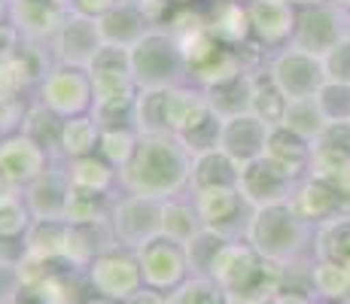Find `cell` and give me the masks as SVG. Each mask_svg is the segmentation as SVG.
Returning a JSON list of instances; mask_svg holds the SVG:
<instances>
[{"label": "cell", "instance_id": "d590c367", "mask_svg": "<svg viewBox=\"0 0 350 304\" xmlns=\"http://www.w3.org/2000/svg\"><path fill=\"white\" fill-rule=\"evenodd\" d=\"M18 295H25L22 265H18V262H10V259H0V304L18 299Z\"/></svg>", "mask_w": 350, "mask_h": 304}, {"label": "cell", "instance_id": "9c48e42d", "mask_svg": "<svg viewBox=\"0 0 350 304\" xmlns=\"http://www.w3.org/2000/svg\"><path fill=\"white\" fill-rule=\"evenodd\" d=\"M137 253L140 271H144V286L159 289V292L171 295L180 283H186L192 277L189 268V255H186V243H177L171 238H156L150 243H144Z\"/></svg>", "mask_w": 350, "mask_h": 304}, {"label": "cell", "instance_id": "f546056e", "mask_svg": "<svg viewBox=\"0 0 350 304\" xmlns=\"http://www.w3.org/2000/svg\"><path fill=\"white\" fill-rule=\"evenodd\" d=\"M62 122L55 113L49 110V107H43L37 98H31L28 110H25V119H22V131L31 134L33 140H40V143L46 146L52 155L58 150V134H62Z\"/></svg>", "mask_w": 350, "mask_h": 304}, {"label": "cell", "instance_id": "f6af8a7d", "mask_svg": "<svg viewBox=\"0 0 350 304\" xmlns=\"http://www.w3.org/2000/svg\"><path fill=\"white\" fill-rule=\"evenodd\" d=\"M338 3H350V0H338Z\"/></svg>", "mask_w": 350, "mask_h": 304}, {"label": "cell", "instance_id": "8fae6325", "mask_svg": "<svg viewBox=\"0 0 350 304\" xmlns=\"http://www.w3.org/2000/svg\"><path fill=\"white\" fill-rule=\"evenodd\" d=\"M52 161H55V155L31 134L12 131L0 137V177L18 192L31 186L43 171H49Z\"/></svg>", "mask_w": 350, "mask_h": 304}, {"label": "cell", "instance_id": "74e56055", "mask_svg": "<svg viewBox=\"0 0 350 304\" xmlns=\"http://www.w3.org/2000/svg\"><path fill=\"white\" fill-rule=\"evenodd\" d=\"M271 304H314L311 295L301 292V289H293V286H280L278 292L271 295Z\"/></svg>", "mask_w": 350, "mask_h": 304}, {"label": "cell", "instance_id": "f1b7e54d", "mask_svg": "<svg viewBox=\"0 0 350 304\" xmlns=\"http://www.w3.org/2000/svg\"><path fill=\"white\" fill-rule=\"evenodd\" d=\"M280 125H284L286 131L299 134L301 140H314V137H320V134L326 131L329 122L323 119L317 100H314V98H301V100H289V104H286Z\"/></svg>", "mask_w": 350, "mask_h": 304}, {"label": "cell", "instance_id": "603a6c76", "mask_svg": "<svg viewBox=\"0 0 350 304\" xmlns=\"http://www.w3.org/2000/svg\"><path fill=\"white\" fill-rule=\"evenodd\" d=\"M238 177H241V165L232 155H226L219 146H213V150L195 152L189 192L207 186H238Z\"/></svg>", "mask_w": 350, "mask_h": 304}, {"label": "cell", "instance_id": "4dcf8cb0", "mask_svg": "<svg viewBox=\"0 0 350 304\" xmlns=\"http://www.w3.org/2000/svg\"><path fill=\"white\" fill-rule=\"evenodd\" d=\"M232 240V238H226V234H219V232H213V228H201L195 238L186 243V255H189V268H192V274H198V277H211L213 271V262H217V255H219V249L226 247V243Z\"/></svg>", "mask_w": 350, "mask_h": 304}, {"label": "cell", "instance_id": "8d00e7d4", "mask_svg": "<svg viewBox=\"0 0 350 304\" xmlns=\"http://www.w3.org/2000/svg\"><path fill=\"white\" fill-rule=\"evenodd\" d=\"M73 10L77 12H85V16H95L100 18L104 12H110L116 3H122V0H70Z\"/></svg>", "mask_w": 350, "mask_h": 304}, {"label": "cell", "instance_id": "7a4b0ae2", "mask_svg": "<svg viewBox=\"0 0 350 304\" xmlns=\"http://www.w3.org/2000/svg\"><path fill=\"white\" fill-rule=\"evenodd\" d=\"M92 92H95V119L100 125H134V100L140 85L128 67V49L104 46L89 64Z\"/></svg>", "mask_w": 350, "mask_h": 304}, {"label": "cell", "instance_id": "8992f818", "mask_svg": "<svg viewBox=\"0 0 350 304\" xmlns=\"http://www.w3.org/2000/svg\"><path fill=\"white\" fill-rule=\"evenodd\" d=\"M161 204L159 198L119 192L110 204V232L116 247L140 249L144 243L161 238Z\"/></svg>", "mask_w": 350, "mask_h": 304}, {"label": "cell", "instance_id": "7c38bea8", "mask_svg": "<svg viewBox=\"0 0 350 304\" xmlns=\"http://www.w3.org/2000/svg\"><path fill=\"white\" fill-rule=\"evenodd\" d=\"M73 12L70 0H12L10 22L22 33L25 43L52 46L55 33L62 31L67 16Z\"/></svg>", "mask_w": 350, "mask_h": 304}, {"label": "cell", "instance_id": "9a60e30c", "mask_svg": "<svg viewBox=\"0 0 350 304\" xmlns=\"http://www.w3.org/2000/svg\"><path fill=\"white\" fill-rule=\"evenodd\" d=\"M271 122H265L256 113H238L228 116L219 125V150L232 155L241 167L250 161L262 158L268 150V137H271Z\"/></svg>", "mask_w": 350, "mask_h": 304}, {"label": "cell", "instance_id": "ab89813d", "mask_svg": "<svg viewBox=\"0 0 350 304\" xmlns=\"http://www.w3.org/2000/svg\"><path fill=\"white\" fill-rule=\"evenodd\" d=\"M83 304H122V301L107 299V295H95V292H89V295H85V301H83Z\"/></svg>", "mask_w": 350, "mask_h": 304}, {"label": "cell", "instance_id": "484cf974", "mask_svg": "<svg viewBox=\"0 0 350 304\" xmlns=\"http://www.w3.org/2000/svg\"><path fill=\"white\" fill-rule=\"evenodd\" d=\"M67 222H33L28 238V259L43 262V265H62L64 262V247H67Z\"/></svg>", "mask_w": 350, "mask_h": 304}, {"label": "cell", "instance_id": "5b68a950", "mask_svg": "<svg viewBox=\"0 0 350 304\" xmlns=\"http://www.w3.org/2000/svg\"><path fill=\"white\" fill-rule=\"evenodd\" d=\"M33 98L43 107H49L58 119L83 116V113L95 110V92H92L89 67H73V64H52L43 73Z\"/></svg>", "mask_w": 350, "mask_h": 304}, {"label": "cell", "instance_id": "f35d334b", "mask_svg": "<svg viewBox=\"0 0 350 304\" xmlns=\"http://www.w3.org/2000/svg\"><path fill=\"white\" fill-rule=\"evenodd\" d=\"M122 304H171V295L144 286V289H137V292H134L128 301H122Z\"/></svg>", "mask_w": 350, "mask_h": 304}, {"label": "cell", "instance_id": "ffe728a7", "mask_svg": "<svg viewBox=\"0 0 350 304\" xmlns=\"http://www.w3.org/2000/svg\"><path fill=\"white\" fill-rule=\"evenodd\" d=\"M295 49H305L311 55H326L329 49H335V18L326 6H308V10H299L295 16V33L293 43Z\"/></svg>", "mask_w": 350, "mask_h": 304}, {"label": "cell", "instance_id": "44dd1931", "mask_svg": "<svg viewBox=\"0 0 350 304\" xmlns=\"http://www.w3.org/2000/svg\"><path fill=\"white\" fill-rule=\"evenodd\" d=\"M204 16H207V31H211V37L217 40L219 46L241 49V46L253 37L250 16H247V3H241V0H223V3H213Z\"/></svg>", "mask_w": 350, "mask_h": 304}, {"label": "cell", "instance_id": "4316f807", "mask_svg": "<svg viewBox=\"0 0 350 304\" xmlns=\"http://www.w3.org/2000/svg\"><path fill=\"white\" fill-rule=\"evenodd\" d=\"M207 98H211V107L219 119L238 116V113H250L253 107V73H241V77L228 79V83H219L213 89H207Z\"/></svg>", "mask_w": 350, "mask_h": 304}, {"label": "cell", "instance_id": "52a82bcc", "mask_svg": "<svg viewBox=\"0 0 350 304\" xmlns=\"http://www.w3.org/2000/svg\"><path fill=\"white\" fill-rule=\"evenodd\" d=\"M85 283L95 295L128 301L137 289H144V271L134 249L125 247H110L95 255L89 268H85Z\"/></svg>", "mask_w": 350, "mask_h": 304}, {"label": "cell", "instance_id": "ac0fdd59", "mask_svg": "<svg viewBox=\"0 0 350 304\" xmlns=\"http://www.w3.org/2000/svg\"><path fill=\"white\" fill-rule=\"evenodd\" d=\"M100 25V37H104V46H113V49H131L146 31L152 28L150 16L137 6V0H122L116 3L110 12L98 18Z\"/></svg>", "mask_w": 350, "mask_h": 304}, {"label": "cell", "instance_id": "3957f363", "mask_svg": "<svg viewBox=\"0 0 350 304\" xmlns=\"http://www.w3.org/2000/svg\"><path fill=\"white\" fill-rule=\"evenodd\" d=\"M128 67L140 89H174L192 83V67L180 40L165 25H152L128 49Z\"/></svg>", "mask_w": 350, "mask_h": 304}, {"label": "cell", "instance_id": "4fadbf2b", "mask_svg": "<svg viewBox=\"0 0 350 304\" xmlns=\"http://www.w3.org/2000/svg\"><path fill=\"white\" fill-rule=\"evenodd\" d=\"M104 49V37H100V25L95 16L73 10L62 25V31L55 33L49 52L55 64H73V67H89L98 58V52Z\"/></svg>", "mask_w": 350, "mask_h": 304}, {"label": "cell", "instance_id": "1f68e13d", "mask_svg": "<svg viewBox=\"0 0 350 304\" xmlns=\"http://www.w3.org/2000/svg\"><path fill=\"white\" fill-rule=\"evenodd\" d=\"M165 94L167 89H140L137 100H134V125L140 134H167Z\"/></svg>", "mask_w": 350, "mask_h": 304}, {"label": "cell", "instance_id": "277c9868", "mask_svg": "<svg viewBox=\"0 0 350 304\" xmlns=\"http://www.w3.org/2000/svg\"><path fill=\"white\" fill-rule=\"evenodd\" d=\"M244 240L262 259L286 268L301 253V247L308 240V219L289 201L271 204V207H256Z\"/></svg>", "mask_w": 350, "mask_h": 304}, {"label": "cell", "instance_id": "d6a6232c", "mask_svg": "<svg viewBox=\"0 0 350 304\" xmlns=\"http://www.w3.org/2000/svg\"><path fill=\"white\" fill-rule=\"evenodd\" d=\"M171 304H228V292L213 277L192 274L171 292Z\"/></svg>", "mask_w": 350, "mask_h": 304}, {"label": "cell", "instance_id": "e575fe53", "mask_svg": "<svg viewBox=\"0 0 350 304\" xmlns=\"http://www.w3.org/2000/svg\"><path fill=\"white\" fill-rule=\"evenodd\" d=\"M311 286L326 299H345L350 292V268L338 265V262L323 259L311 271Z\"/></svg>", "mask_w": 350, "mask_h": 304}, {"label": "cell", "instance_id": "7402d4cb", "mask_svg": "<svg viewBox=\"0 0 350 304\" xmlns=\"http://www.w3.org/2000/svg\"><path fill=\"white\" fill-rule=\"evenodd\" d=\"M98 140H100V122L95 119V113L70 116V119L62 122V134H58L55 158L73 161V158L95 155L98 152Z\"/></svg>", "mask_w": 350, "mask_h": 304}, {"label": "cell", "instance_id": "7bdbcfd3", "mask_svg": "<svg viewBox=\"0 0 350 304\" xmlns=\"http://www.w3.org/2000/svg\"><path fill=\"white\" fill-rule=\"evenodd\" d=\"M6 304H37L31 299V295H18V299H12V301H6Z\"/></svg>", "mask_w": 350, "mask_h": 304}, {"label": "cell", "instance_id": "60d3db41", "mask_svg": "<svg viewBox=\"0 0 350 304\" xmlns=\"http://www.w3.org/2000/svg\"><path fill=\"white\" fill-rule=\"evenodd\" d=\"M289 6H295V10H308V6H320L323 0H286Z\"/></svg>", "mask_w": 350, "mask_h": 304}, {"label": "cell", "instance_id": "30bf717a", "mask_svg": "<svg viewBox=\"0 0 350 304\" xmlns=\"http://www.w3.org/2000/svg\"><path fill=\"white\" fill-rule=\"evenodd\" d=\"M268 77L284 92L286 100H301V98H314L320 92V85L326 83V67H323L320 55L289 46V49L274 55L271 67H268Z\"/></svg>", "mask_w": 350, "mask_h": 304}, {"label": "cell", "instance_id": "b9f144b4", "mask_svg": "<svg viewBox=\"0 0 350 304\" xmlns=\"http://www.w3.org/2000/svg\"><path fill=\"white\" fill-rule=\"evenodd\" d=\"M10 3L12 0H0V25L10 22Z\"/></svg>", "mask_w": 350, "mask_h": 304}, {"label": "cell", "instance_id": "d6986e66", "mask_svg": "<svg viewBox=\"0 0 350 304\" xmlns=\"http://www.w3.org/2000/svg\"><path fill=\"white\" fill-rule=\"evenodd\" d=\"M67 167V180L70 189L79 195H95V198H116L122 189H119V171L110 167L104 158L95 155H85V158H73L64 161Z\"/></svg>", "mask_w": 350, "mask_h": 304}, {"label": "cell", "instance_id": "e0dca14e", "mask_svg": "<svg viewBox=\"0 0 350 304\" xmlns=\"http://www.w3.org/2000/svg\"><path fill=\"white\" fill-rule=\"evenodd\" d=\"M247 16H250V31L259 46H284L293 43L295 33V6L286 0H247Z\"/></svg>", "mask_w": 350, "mask_h": 304}, {"label": "cell", "instance_id": "83f0119b", "mask_svg": "<svg viewBox=\"0 0 350 304\" xmlns=\"http://www.w3.org/2000/svg\"><path fill=\"white\" fill-rule=\"evenodd\" d=\"M33 222L37 219H33L28 201L18 189H12L0 198V238L3 240H25Z\"/></svg>", "mask_w": 350, "mask_h": 304}, {"label": "cell", "instance_id": "6da1fadb", "mask_svg": "<svg viewBox=\"0 0 350 304\" xmlns=\"http://www.w3.org/2000/svg\"><path fill=\"white\" fill-rule=\"evenodd\" d=\"M195 152L177 134H144L137 155L125 171H119V189L146 198H177L189 192Z\"/></svg>", "mask_w": 350, "mask_h": 304}, {"label": "cell", "instance_id": "836d02e7", "mask_svg": "<svg viewBox=\"0 0 350 304\" xmlns=\"http://www.w3.org/2000/svg\"><path fill=\"white\" fill-rule=\"evenodd\" d=\"M110 204H113V198H95V195L70 192L64 222H70V225H98V222H107L110 219Z\"/></svg>", "mask_w": 350, "mask_h": 304}, {"label": "cell", "instance_id": "cb8c5ba5", "mask_svg": "<svg viewBox=\"0 0 350 304\" xmlns=\"http://www.w3.org/2000/svg\"><path fill=\"white\" fill-rule=\"evenodd\" d=\"M204 228L201 213L192 201V192L177 195V198H167L161 204V234L177 243H189L195 234Z\"/></svg>", "mask_w": 350, "mask_h": 304}, {"label": "cell", "instance_id": "5bb4252c", "mask_svg": "<svg viewBox=\"0 0 350 304\" xmlns=\"http://www.w3.org/2000/svg\"><path fill=\"white\" fill-rule=\"evenodd\" d=\"M293 182L295 177H289L280 165H274L268 155L250 161L241 167L238 189L244 195V201L253 207H271V204H284L293 198Z\"/></svg>", "mask_w": 350, "mask_h": 304}, {"label": "cell", "instance_id": "ee69618b", "mask_svg": "<svg viewBox=\"0 0 350 304\" xmlns=\"http://www.w3.org/2000/svg\"><path fill=\"white\" fill-rule=\"evenodd\" d=\"M6 192H12V186H10V182H6L3 177H0V198H3V195H6Z\"/></svg>", "mask_w": 350, "mask_h": 304}, {"label": "cell", "instance_id": "ba28073f", "mask_svg": "<svg viewBox=\"0 0 350 304\" xmlns=\"http://www.w3.org/2000/svg\"><path fill=\"white\" fill-rule=\"evenodd\" d=\"M192 201L201 213V222L226 238H244L250 225L253 207L244 201L238 186H207L195 189Z\"/></svg>", "mask_w": 350, "mask_h": 304}, {"label": "cell", "instance_id": "d4e9b609", "mask_svg": "<svg viewBox=\"0 0 350 304\" xmlns=\"http://www.w3.org/2000/svg\"><path fill=\"white\" fill-rule=\"evenodd\" d=\"M140 137L137 125H100V140H98V155L116 171H125L131 158L137 155Z\"/></svg>", "mask_w": 350, "mask_h": 304}, {"label": "cell", "instance_id": "2e32d148", "mask_svg": "<svg viewBox=\"0 0 350 304\" xmlns=\"http://www.w3.org/2000/svg\"><path fill=\"white\" fill-rule=\"evenodd\" d=\"M70 180H67V167L62 158H55L49 165V171H43L31 186L22 189L25 201H28L31 213L37 222H64L67 201H70Z\"/></svg>", "mask_w": 350, "mask_h": 304}]
</instances>
